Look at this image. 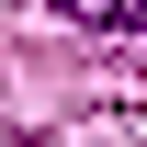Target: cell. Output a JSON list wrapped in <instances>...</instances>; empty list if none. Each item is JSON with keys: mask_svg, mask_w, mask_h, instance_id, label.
I'll return each mask as SVG.
<instances>
[{"mask_svg": "<svg viewBox=\"0 0 147 147\" xmlns=\"http://www.w3.org/2000/svg\"><path fill=\"white\" fill-rule=\"evenodd\" d=\"M125 34H147V0H136V23H125Z\"/></svg>", "mask_w": 147, "mask_h": 147, "instance_id": "cell-2", "label": "cell"}, {"mask_svg": "<svg viewBox=\"0 0 147 147\" xmlns=\"http://www.w3.org/2000/svg\"><path fill=\"white\" fill-rule=\"evenodd\" d=\"M68 23H136V0H57Z\"/></svg>", "mask_w": 147, "mask_h": 147, "instance_id": "cell-1", "label": "cell"}]
</instances>
